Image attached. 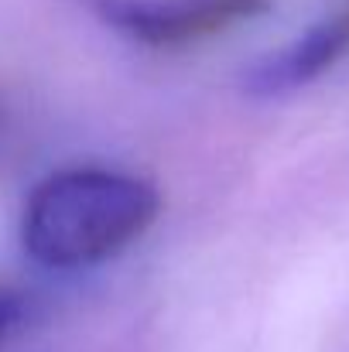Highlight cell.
<instances>
[{
  "instance_id": "obj_1",
  "label": "cell",
  "mask_w": 349,
  "mask_h": 352,
  "mask_svg": "<svg viewBox=\"0 0 349 352\" xmlns=\"http://www.w3.org/2000/svg\"><path fill=\"white\" fill-rule=\"evenodd\" d=\"M158 212V188L137 175L62 168L31 188L21 212V246L48 270H86L137 243Z\"/></svg>"
},
{
  "instance_id": "obj_2",
  "label": "cell",
  "mask_w": 349,
  "mask_h": 352,
  "mask_svg": "<svg viewBox=\"0 0 349 352\" xmlns=\"http://www.w3.org/2000/svg\"><path fill=\"white\" fill-rule=\"evenodd\" d=\"M79 3L123 38L158 52L195 48L271 10V0H79Z\"/></svg>"
},
{
  "instance_id": "obj_3",
  "label": "cell",
  "mask_w": 349,
  "mask_h": 352,
  "mask_svg": "<svg viewBox=\"0 0 349 352\" xmlns=\"http://www.w3.org/2000/svg\"><path fill=\"white\" fill-rule=\"evenodd\" d=\"M343 58H349V0H339L291 45L267 55L246 76V86L257 96H284L302 86H312L315 79L332 72Z\"/></svg>"
},
{
  "instance_id": "obj_4",
  "label": "cell",
  "mask_w": 349,
  "mask_h": 352,
  "mask_svg": "<svg viewBox=\"0 0 349 352\" xmlns=\"http://www.w3.org/2000/svg\"><path fill=\"white\" fill-rule=\"evenodd\" d=\"M31 315V301L21 287L0 280V352H7V346L17 339V332L24 329Z\"/></svg>"
},
{
  "instance_id": "obj_5",
  "label": "cell",
  "mask_w": 349,
  "mask_h": 352,
  "mask_svg": "<svg viewBox=\"0 0 349 352\" xmlns=\"http://www.w3.org/2000/svg\"><path fill=\"white\" fill-rule=\"evenodd\" d=\"M3 120L7 117H3V103H0V140H3Z\"/></svg>"
}]
</instances>
